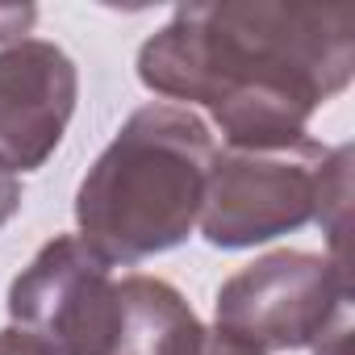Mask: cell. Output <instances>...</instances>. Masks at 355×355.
<instances>
[{"label":"cell","instance_id":"obj_10","mask_svg":"<svg viewBox=\"0 0 355 355\" xmlns=\"http://www.w3.org/2000/svg\"><path fill=\"white\" fill-rule=\"evenodd\" d=\"M17 209H21V180L0 167V226H9L17 218Z\"/></svg>","mask_w":355,"mask_h":355},{"label":"cell","instance_id":"obj_6","mask_svg":"<svg viewBox=\"0 0 355 355\" xmlns=\"http://www.w3.org/2000/svg\"><path fill=\"white\" fill-rule=\"evenodd\" d=\"M80 101L71 55L46 38H21L0 51V167L38 171L63 142Z\"/></svg>","mask_w":355,"mask_h":355},{"label":"cell","instance_id":"obj_5","mask_svg":"<svg viewBox=\"0 0 355 355\" xmlns=\"http://www.w3.org/2000/svg\"><path fill=\"white\" fill-rule=\"evenodd\" d=\"M113 293V263L80 234H59L9 284V322L38 334L59 355H105Z\"/></svg>","mask_w":355,"mask_h":355},{"label":"cell","instance_id":"obj_8","mask_svg":"<svg viewBox=\"0 0 355 355\" xmlns=\"http://www.w3.org/2000/svg\"><path fill=\"white\" fill-rule=\"evenodd\" d=\"M0 355H59V351L21 326H5L0 330Z\"/></svg>","mask_w":355,"mask_h":355},{"label":"cell","instance_id":"obj_4","mask_svg":"<svg viewBox=\"0 0 355 355\" xmlns=\"http://www.w3.org/2000/svg\"><path fill=\"white\" fill-rule=\"evenodd\" d=\"M351 276L334 255L272 251L222 280L214 318L218 334L251 351H318L326 338H347Z\"/></svg>","mask_w":355,"mask_h":355},{"label":"cell","instance_id":"obj_9","mask_svg":"<svg viewBox=\"0 0 355 355\" xmlns=\"http://www.w3.org/2000/svg\"><path fill=\"white\" fill-rule=\"evenodd\" d=\"M34 17H38V9L34 5H21V9H0V42H21V34L34 26Z\"/></svg>","mask_w":355,"mask_h":355},{"label":"cell","instance_id":"obj_1","mask_svg":"<svg viewBox=\"0 0 355 355\" xmlns=\"http://www.w3.org/2000/svg\"><path fill=\"white\" fill-rule=\"evenodd\" d=\"M355 76V9L214 0L180 5L138 51V80L201 105L226 146L305 138L309 117Z\"/></svg>","mask_w":355,"mask_h":355},{"label":"cell","instance_id":"obj_2","mask_svg":"<svg viewBox=\"0 0 355 355\" xmlns=\"http://www.w3.org/2000/svg\"><path fill=\"white\" fill-rule=\"evenodd\" d=\"M214 150L193 109L163 101L134 109L80 180V239L109 263H142L180 247L201 222Z\"/></svg>","mask_w":355,"mask_h":355},{"label":"cell","instance_id":"obj_11","mask_svg":"<svg viewBox=\"0 0 355 355\" xmlns=\"http://www.w3.org/2000/svg\"><path fill=\"white\" fill-rule=\"evenodd\" d=\"M197 355H263V351H251V347H243V343H230V338H222V334L214 330V334H205V343H201Z\"/></svg>","mask_w":355,"mask_h":355},{"label":"cell","instance_id":"obj_3","mask_svg":"<svg viewBox=\"0 0 355 355\" xmlns=\"http://www.w3.org/2000/svg\"><path fill=\"white\" fill-rule=\"evenodd\" d=\"M343 146L297 138L280 146H222L209 159L201 234L209 247L247 251L318 222Z\"/></svg>","mask_w":355,"mask_h":355},{"label":"cell","instance_id":"obj_7","mask_svg":"<svg viewBox=\"0 0 355 355\" xmlns=\"http://www.w3.org/2000/svg\"><path fill=\"white\" fill-rule=\"evenodd\" d=\"M205 334L209 330L171 280L142 272L117 280L105 355H197Z\"/></svg>","mask_w":355,"mask_h":355}]
</instances>
